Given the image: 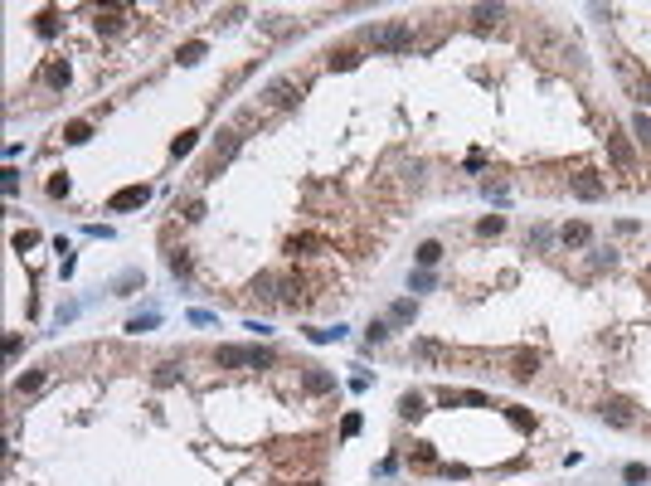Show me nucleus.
Returning <instances> with one entry per match:
<instances>
[{
	"instance_id": "obj_38",
	"label": "nucleus",
	"mask_w": 651,
	"mask_h": 486,
	"mask_svg": "<svg viewBox=\"0 0 651 486\" xmlns=\"http://www.w3.org/2000/svg\"><path fill=\"white\" fill-rule=\"evenodd\" d=\"M0 185H5V195H15V190H20V171H5V175H0Z\"/></svg>"
},
{
	"instance_id": "obj_10",
	"label": "nucleus",
	"mask_w": 651,
	"mask_h": 486,
	"mask_svg": "<svg viewBox=\"0 0 651 486\" xmlns=\"http://www.w3.org/2000/svg\"><path fill=\"white\" fill-rule=\"evenodd\" d=\"M588 239H593V229H588V224H578V219L559 229V243H564V248H583Z\"/></svg>"
},
{
	"instance_id": "obj_39",
	"label": "nucleus",
	"mask_w": 651,
	"mask_h": 486,
	"mask_svg": "<svg viewBox=\"0 0 651 486\" xmlns=\"http://www.w3.org/2000/svg\"><path fill=\"white\" fill-rule=\"evenodd\" d=\"M428 287H432V278H428V273H418V267H413V292H428Z\"/></svg>"
},
{
	"instance_id": "obj_1",
	"label": "nucleus",
	"mask_w": 651,
	"mask_h": 486,
	"mask_svg": "<svg viewBox=\"0 0 651 486\" xmlns=\"http://www.w3.org/2000/svg\"><path fill=\"white\" fill-rule=\"evenodd\" d=\"M369 39L379 44V49H394V53H404V49H413L418 39H413V29L404 25V20H389V25H369Z\"/></svg>"
},
{
	"instance_id": "obj_16",
	"label": "nucleus",
	"mask_w": 651,
	"mask_h": 486,
	"mask_svg": "<svg viewBox=\"0 0 651 486\" xmlns=\"http://www.w3.org/2000/svg\"><path fill=\"white\" fill-rule=\"evenodd\" d=\"M418 413H428V399L423 394H404L399 399V418H418Z\"/></svg>"
},
{
	"instance_id": "obj_12",
	"label": "nucleus",
	"mask_w": 651,
	"mask_h": 486,
	"mask_svg": "<svg viewBox=\"0 0 651 486\" xmlns=\"http://www.w3.org/2000/svg\"><path fill=\"white\" fill-rule=\"evenodd\" d=\"M69 78H73V73H69V64H64V59H53V64H44V83H49L53 93H59V88H69Z\"/></svg>"
},
{
	"instance_id": "obj_15",
	"label": "nucleus",
	"mask_w": 651,
	"mask_h": 486,
	"mask_svg": "<svg viewBox=\"0 0 651 486\" xmlns=\"http://www.w3.org/2000/svg\"><path fill=\"white\" fill-rule=\"evenodd\" d=\"M39 389H44V369H25L15 380V394H39Z\"/></svg>"
},
{
	"instance_id": "obj_33",
	"label": "nucleus",
	"mask_w": 651,
	"mask_h": 486,
	"mask_svg": "<svg viewBox=\"0 0 651 486\" xmlns=\"http://www.w3.org/2000/svg\"><path fill=\"white\" fill-rule=\"evenodd\" d=\"M175 380H180V374H175V365H156V385H160V389H171Z\"/></svg>"
},
{
	"instance_id": "obj_34",
	"label": "nucleus",
	"mask_w": 651,
	"mask_h": 486,
	"mask_svg": "<svg viewBox=\"0 0 651 486\" xmlns=\"http://www.w3.org/2000/svg\"><path fill=\"white\" fill-rule=\"evenodd\" d=\"M379 341H389V321H369V345H379Z\"/></svg>"
},
{
	"instance_id": "obj_22",
	"label": "nucleus",
	"mask_w": 651,
	"mask_h": 486,
	"mask_svg": "<svg viewBox=\"0 0 651 486\" xmlns=\"http://www.w3.org/2000/svg\"><path fill=\"white\" fill-rule=\"evenodd\" d=\"M389 316L399 321V326H408V321L418 316V302H413V297H404V302H394V311H389Z\"/></svg>"
},
{
	"instance_id": "obj_3",
	"label": "nucleus",
	"mask_w": 651,
	"mask_h": 486,
	"mask_svg": "<svg viewBox=\"0 0 651 486\" xmlns=\"http://www.w3.org/2000/svg\"><path fill=\"white\" fill-rule=\"evenodd\" d=\"M151 199V185H122L112 199H107V209H112V214H127V209H141Z\"/></svg>"
},
{
	"instance_id": "obj_30",
	"label": "nucleus",
	"mask_w": 651,
	"mask_h": 486,
	"mask_svg": "<svg viewBox=\"0 0 651 486\" xmlns=\"http://www.w3.org/2000/svg\"><path fill=\"white\" fill-rule=\"evenodd\" d=\"M646 476H651V472H646L641 462H632V467H622V481H627V486H641Z\"/></svg>"
},
{
	"instance_id": "obj_6",
	"label": "nucleus",
	"mask_w": 651,
	"mask_h": 486,
	"mask_svg": "<svg viewBox=\"0 0 651 486\" xmlns=\"http://www.w3.org/2000/svg\"><path fill=\"white\" fill-rule=\"evenodd\" d=\"M302 389H306V394H331V389H336V374H326L321 365H306V369H302Z\"/></svg>"
},
{
	"instance_id": "obj_23",
	"label": "nucleus",
	"mask_w": 651,
	"mask_h": 486,
	"mask_svg": "<svg viewBox=\"0 0 651 486\" xmlns=\"http://www.w3.org/2000/svg\"><path fill=\"white\" fill-rule=\"evenodd\" d=\"M97 29L102 34H117L122 29V10H97Z\"/></svg>"
},
{
	"instance_id": "obj_20",
	"label": "nucleus",
	"mask_w": 651,
	"mask_h": 486,
	"mask_svg": "<svg viewBox=\"0 0 651 486\" xmlns=\"http://www.w3.org/2000/svg\"><path fill=\"white\" fill-rule=\"evenodd\" d=\"M34 29H39L44 39H53V34H59V10H39V20H34Z\"/></svg>"
},
{
	"instance_id": "obj_31",
	"label": "nucleus",
	"mask_w": 651,
	"mask_h": 486,
	"mask_svg": "<svg viewBox=\"0 0 651 486\" xmlns=\"http://www.w3.org/2000/svg\"><path fill=\"white\" fill-rule=\"evenodd\" d=\"M180 219H185V224H199V219H204V204H199V199L180 204Z\"/></svg>"
},
{
	"instance_id": "obj_25",
	"label": "nucleus",
	"mask_w": 651,
	"mask_h": 486,
	"mask_svg": "<svg viewBox=\"0 0 651 486\" xmlns=\"http://www.w3.org/2000/svg\"><path fill=\"white\" fill-rule=\"evenodd\" d=\"M44 195H49V199H64V195H69V175H64V171H59V175H49Z\"/></svg>"
},
{
	"instance_id": "obj_37",
	"label": "nucleus",
	"mask_w": 651,
	"mask_h": 486,
	"mask_svg": "<svg viewBox=\"0 0 651 486\" xmlns=\"http://www.w3.org/2000/svg\"><path fill=\"white\" fill-rule=\"evenodd\" d=\"M413 462H423V467H432V462H438V452H432L428 443H418V448H413Z\"/></svg>"
},
{
	"instance_id": "obj_19",
	"label": "nucleus",
	"mask_w": 651,
	"mask_h": 486,
	"mask_svg": "<svg viewBox=\"0 0 651 486\" xmlns=\"http://www.w3.org/2000/svg\"><path fill=\"white\" fill-rule=\"evenodd\" d=\"M204 49H209L204 39H190V44H180L175 59H180V64H199V59H204Z\"/></svg>"
},
{
	"instance_id": "obj_9",
	"label": "nucleus",
	"mask_w": 651,
	"mask_h": 486,
	"mask_svg": "<svg viewBox=\"0 0 651 486\" xmlns=\"http://www.w3.org/2000/svg\"><path fill=\"white\" fill-rule=\"evenodd\" d=\"M608 151H613V160H617L622 171H637V151H632V141H627V136H617V132H613V136H608Z\"/></svg>"
},
{
	"instance_id": "obj_17",
	"label": "nucleus",
	"mask_w": 651,
	"mask_h": 486,
	"mask_svg": "<svg viewBox=\"0 0 651 486\" xmlns=\"http://www.w3.org/2000/svg\"><path fill=\"white\" fill-rule=\"evenodd\" d=\"M438 258H443V243H438V239H423V243H418V267H432Z\"/></svg>"
},
{
	"instance_id": "obj_13",
	"label": "nucleus",
	"mask_w": 651,
	"mask_h": 486,
	"mask_svg": "<svg viewBox=\"0 0 651 486\" xmlns=\"http://www.w3.org/2000/svg\"><path fill=\"white\" fill-rule=\"evenodd\" d=\"M471 20H476L481 29H491V25H501V20H506V5H476V10H471Z\"/></svg>"
},
{
	"instance_id": "obj_35",
	"label": "nucleus",
	"mask_w": 651,
	"mask_h": 486,
	"mask_svg": "<svg viewBox=\"0 0 651 486\" xmlns=\"http://www.w3.org/2000/svg\"><path fill=\"white\" fill-rule=\"evenodd\" d=\"M608 267H617V253H598L588 263V273H608Z\"/></svg>"
},
{
	"instance_id": "obj_21",
	"label": "nucleus",
	"mask_w": 651,
	"mask_h": 486,
	"mask_svg": "<svg viewBox=\"0 0 651 486\" xmlns=\"http://www.w3.org/2000/svg\"><path fill=\"white\" fill-rule=\"evenodd\" d=\"M292 93H297V83H273V88H267V97H273L278 107H292V102H297Z\"/></svg>"
},
{
	"instance_id": "obj_5",
	"label": "nucleus",
	"mask_w": 651,
	"mask_h": 486,
	"mask_svg": "<svg viewBox=\"0 0 651 486\" xmlns=\"http://www.w3.org/2000/svg\"><path fill=\"white\" fill-rule=\"evenodd\" d=\"M569 190H574V199H603V195H608V185L593 175V171H578V175L569 180Z\"/></svg>"
},
{
	"instance_id": "obj_28",
	"label": "nucleus",
	"mask_w": 651,
	"mask_h": 486,
	"mask_svg": "<svg viewBox=\"0 0 651 486\" xmlns=\"http://www.w3.org/2000/svg\"><path fill=\"white\" fill-rule=\"evenodd\" d=\"M64 136H69V141H88V136H93V122H69Z\"/></svg>"
},
{
	"instance_id": "obj_32",
	"label": "nucleus",
	"mask_w": 651,
	"mask_h": 486,
	"mask_svg": "<svg viewBox=\"0 0 651 486\" xmlns=\"http://www.w3.org/2000/svg\"><path fill=\"white\" fill-rule=\"evenodd\" d=\"M151 326H156V311H146V316H132V326H127V331H132V336H146Z\"/></svg>"
},
{
	"instance_id": "obj_4",
	"label": "nucleus",
	"mask_w": 651,
	"mask_h": 486,
	"mask_svg": "<svg viewBox=\"0 0 651 486\" xmlns=\"http://www.w3.org/2000/svg\"><path fill=\"white\" fill-rule=\"evenodd\" d=\"M598 418H603V423H613V428H632L637 409H632L627 399H603V404H598Z\"/></svg>"
},
{
	"instance_id": "obj_11",
	"label": "nucleus",
	"mask_w": 651,
	"mask_h": 486,
	"mask_svg": "<svg viewBox=\"0 0 651 486\" xmlns=\"http://www.w3.org/2000/svg\"><path fill=\"white\" fill-rule=\"evenodd\" d=\"M355 64H360V49H350V44L326 53V69H336V73H341V69H355Z\"/></svg>"
},
{
	"instance_id": "obj_26",
	"label": "nucleus",
	"mask_w": 651,
	"mask_h": 486,
	"mask_svg": "<svg viewBox=\"0 0 651 486\" xmlns=\"http://www.w3.org/2000/svg\"><path fill=\"white\" fill-rule=\"evenodd\" d=\"M506 418H511V423L520 428V433H530V428H535V418H530L525 409H515V404H506Z\"/></svg>"
},
{
	"instance_id": "obj_27",
	"label": "nucleus",
	"mask_w": 651,
	"mask_h": 486,
	"mask_svg": "<svg viewBox=\"0 0 651 486\" xmlns=\"http://www.w3.org/2000/svg\"><path fill=\"white\" fill-rule=\"evenodd\" d=\"M632 132H637V141H641V146H651V117H646V112H637V117H632Z\"/></svg>"
},
{
	"instance_id": "obj_36",
	"label": "nucleus",
	"mask_w": 651,
	"mask_h": 486,
	"mask_svg": "<svg viewBox=\"0 0 651 486\" xmlns=\"http://www.w3.org/2000/svg\"><path fill=\"white\" fill-rule=\"evenodd\" d=\"M311 248H316V239H306V234H302V239H287V253H292V258H302V253H311Z\"/></svg>"
},
{
	"instance_id": "obj_29",
	"label": "nucleus",
	"mask_w": 651,
	"mask_h": 486,
	"mask_svg": "<svg viewBox=\"0 0 651 486\" xmlns=\"http://www.w3.org/2000/svg\"><path fill=\"white\" fill-rule=\"evenodd\" d=\"M195 136H199V132H180V136L171 141V156H185V151H195Z\"/></svg>"
},
{
	"instance_id": "obj_8",
	"label": "nucleus",
	"mask_w": 651,
	"mask_h": 486,
	"mask_svg": "<svg viewBox=\"0 0 651 486\" xmlns=\"http://www.w3.org/2000/svg\"><path fill=\"white\" fill-rule=\"evenodd\" d=\"M511 374H515L520 385L535 380V374H539V355H535V350H515V355H511Z\"/></svg>"
},
{
	"instance_id": "obj_24",
	"label": "nucleus",
	"mask_w": 651,
	"mask_h": 486,
	"mask_svg": "<svg viewBox=\"0 0 651 486\" xmlns=\"http://www.w3.org/2000/svg\"><path fill=\"white\" fill-rule=\"evenodd\" d=\"M253 297H262V302H278V282L267 278V273H262V278H253Z\"/></svg>"
},
{
	"instance_id": "obj_18",
	"label": "nucleus",
	"mask_w": 651,
	"mask_h": 486,
	"mask_svg": "<svg viewBox=\"0 0 651 486\" xmlns=\"http://www.w3.org/2000/svg\"><path fill=\"white\" fill-rule=\"evenodd\" d=\"M476 234H481V239H496V234H506V214H486V219L476 224Z\"/></svg>"
},
{
	"instance_id": "obj_2",
	"label": "nucleus",
	"mask_w": 651,
	"mask_h": 486,
	"mask_svg": "<svg viewBox=\"0 0 651 486\" xmlns=\"http://www.w3.org/2000/svg\"><path fill=\"white\" fill-rule=\"evenodd\" d=\"M214 360H219V365H229V369H234V365H253V369H267V365H273L278 355H273V350H258V345H248V350H243V345H219V350H214Z\"/></svg>"
},
{
	"instance_id": "obj_7",
	"label": "nucleus",
	"mask_w": 651,
	"mask_h": 486,
	"mask_svg": "<svg viewBox=\"0 0 651 486\" xmlns=\"http://www.w3.org/2000/svg\"><path fill=\"white\" fill-rule=\"evenodd\" d=\"M234 156H238V132H219V136H214V166H209V175L219 171L224 160H234Z\"/></svg>"
},
{
	"instance_id": "obj_14",
	"label": "nucleus",
	"mask_w": 651,
	"mask_h": 486,
	"mask_svg": "<svg viewBox=\"0 0 651 486\" xmlns=\"http://www.w3.org/2000/svg\"><path fill=\"white\" fill-rule=\"evenodd\" d=\"M171 273H175L180 282H190V278H195V258H190L185 248H175V253H171Z\"/></svg>"
}]
</instances>
